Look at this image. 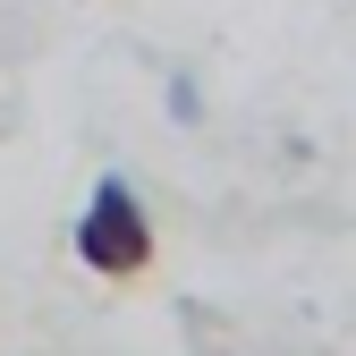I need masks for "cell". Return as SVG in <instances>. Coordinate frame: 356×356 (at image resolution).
<instances>
[{
  "mask_svg": "<svg viewBox=\"0 0 356 356\" xmlns=\"http://www.w3.org/2000/svg\"><path fill=\"white\" fill-rule=\"evenodd\" d=\"M153 220H145V204H136V187L127 178H102L94 195H85V220H76V263L94 280H111V289H136L145 272H153Z\"/></svg>",
  "mask_w": 356,
  "mask_h": 356,
  "instance_id": "obj_1",
  "label": "cell"
}]
</instances>
